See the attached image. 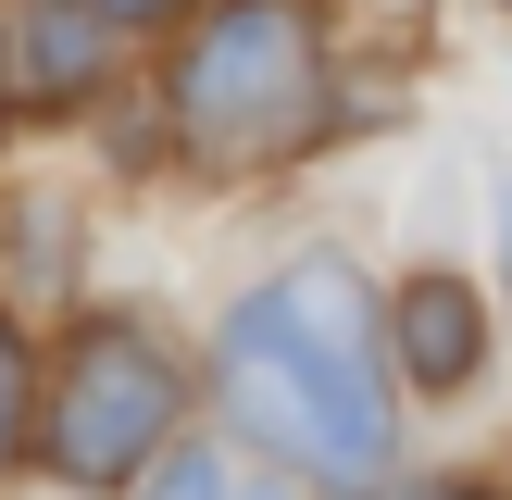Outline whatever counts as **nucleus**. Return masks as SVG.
Returning <instances> with one entry per match:
<instances>
[{"instance_id":"obj_4","label":"nucleus","mask_w":512,"mask_h":500,"mask_svg":"<svg viewBox=\"0 0 512 500\" xmlns=\"http://www.w3.org/2000/svg\"><path fill=\"white\" fill-rule=\"evenodd\" d=\"M475 363H488V300L463 275H413L400 288V375L413 388H463Z\"/></svg>"},{"instance_id":"obj_10","label":"nucleus","mask_w":512,"mask_h":500,"mask_svg":"<svg viewBox=\"0 0 512 500\" xmlns=\"http://www.w3.org/2000/svg\"><path fill=\"white\" fill-rule=\"evenodd\" d=\"M500 225H512V200H500Z\"/></svg>"},{"instance_id":"obj_8","label":"nucleus","mask_w":512,"mask_h":500,"mask_svg":"<svg viewBox=\"0 0 512 500\" xmlns=\"http://www.w3.org/2000/svg\"><path fill=\"white\" fill-rule=\"evenodd\" d=\"M100 13H175V0H100Z\"/></svg>"},{"instance_id":"obj_9","label":"nucleus","mask_w":512,"mask_h":500,"mask_svg":"<svg viewBox=\"0 0 512 500\" xmlns=\"http://www.w3.org/2000/svg\"><path fill=\"white\" fill-rule=\"evenodd\" d=\"M400 500H475V488H400Z\"/></svg>"},{"instance_id":"obj_1","label":"nucleus","mask_w":512,"mask_h":500,"mask_svg":"<svg viewBox=\"0 0 512 500\" xmlns=\"http://www.w3.org/2000/svg\"><path fill=\"white\" fill-rule=\"evenodd\" d=\"M213 363H225V413H238L250 450L300 463L313 488H375L388 475V375H375V325H363L350 263L263 275L225 313Z\"/></svg>"},{"instance_id":"obj_2","label":"nucleus","mask_w":512,"mask_h":500,"mask_svg":"<svg viewBox=\"0 0 512 500\" xmlns=\"http://www.w3.org/2000/svg\"><path fill=\"white\" fill-rule=\"evenodd\" d=\"M325 100V50L300 0H225L175 63V125L200 163H275Z\"/></svg>"},{"instance_id":"obj_5","label":"nucleus","mask_w":512,"mask_h":500,"mask_svg":"<svg viewBox=\"0 0 512 500\" xmlns=\"http://www.w3.org/2000/svg\"><path fill=\"white\" fill-rule=\"evenodd\" d=\"M100 50H113V13H100V0H25L13 13V63H25L38 100H88Z\"/></svg>"},{"instance_id":"obj_3","label":"nucleus","mask_w":512,"mask_h":500,"mask_svg":"<svg viewBox=\"0 0 512 500\" xmlns=\"http://www.w3.org/2000/svg\"><path fill=\"white\" fill-rule=\"evenodd\" d=\"M163 438H175V363L150 350V325H125V313L75 325L63 363H50V475L125 488V475H150Z\"/></svg>"},{"instance_id":"obj_7","label":"nucleus","mask_w":512,"mask_h":500,"mask_svg":"<svg viewBox=\"0 0 512 500\" xmlns=\"http://www.w3.org/2000/svg\"><path fill=\"white\" fill-rule=\"evenodd\" d=\"M13 438H25V350H13V325H0V463H13Z\"/></svg>"},{"instance_id":"obj_6","label":"nucleus","mask_w":512,"mask_h":500,"mask_svg":"<svg viewBox=\"0 0 512 500\" xmlns=\"http://www.w3.org/2000/svg\"><path fill=\"white\" fill-rule=\"evenodd\" d=\"M163 500H275V488H250L238 463H213V450H200V463H175V475H163Z\"/></svg>"}]
</instances>
